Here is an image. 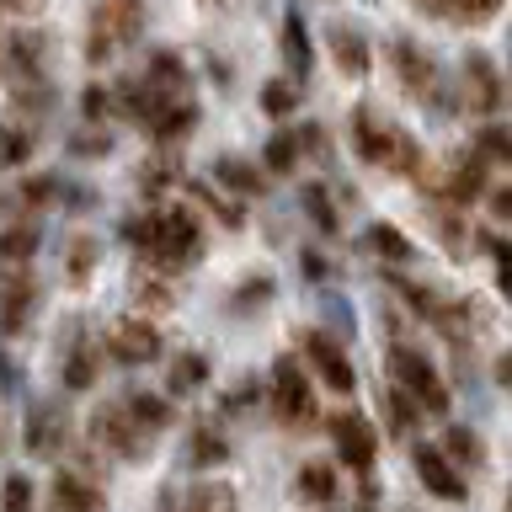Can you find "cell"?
Segmentation results:
<instances>
[{
    "label": "cell",
    "mask_w": 512,
    "mask_h": 512,
    "mask_svg": "<svg viewBox=\"0 0 512 512\" xmlns=\"http://www.w3.org/2000/svg\"><path fill=\"white\" fill-rule=\"evenodd\" d=\"M123 240L144 256V262H155L166 278L192 267L203 251L198 219H192L187 208H155V214H144V219H123Z\"/></svg>",
    "instance_id": "cell-1"
},
{
    "label": "cell",
    "mask_w": 512,
    "mask_h": 512,
    "mask_svg": "<svg viewBox=\"0 0 512 512\" xmlns=\"http://www.w3.org/2000/svg\"><path fill=\"white\" fill-rule=\"evenodd\" d=\"M352 144H358V155L368 160V166H384L395 176H411L416 166H422V150H416L411 134H400V128L379 123L368 107L352 112Z\"/></svg>",
    "instance_id": "cell-2"
},
{
    "label": "cell",
    "mask_w": 512,
    "mask_h": 512,
    "mask_svg": "<svg viewBox=\"0 0 512 512\" xmlns=\"http://www.w3.org/2000/svg\"><path fill=\"white\" fill-rule=\"evenodd\" d=\"M144 32V6L139 0H96L86 22V59L107 64L118 48H128Z\"/></svg>",
    "instance_id": "cell-3"
},
{
    "label": "cell",
    "mask_w": 512,
    "mask_h": 512,
    "mask_svg": "<svg viewBox=\"0 0 512 512\" xmlns=\"http://www.w3.org/2000/svg\"><path fill=\"white\" fill-rule=\"evenodd\" d=\"M390 368H395V379H400V395H411L416 406H427L432 416L448 411V390H443L438 368L427 363V352H416V347H390Z\"/></svg>",
    "instance_id": "cell-4"
},
{
    "label": "cell",
    "mask_w": 512,
    "mask_h": 512,
    "mask_svg": "<svg viewBox=\"0 0 512 512\" xmlns=\"http://www.w3.org/2000/svg\"><path fill=\"white\" fill-rule=\"evenodd\" d=\"M272 411H278V422H288V427L315 422V390H310V379L299 374L294 358H283L272 368Z\"/></svg>",
    "instance_id": "cell-5"
},
{
    "label": "cell",
    "mask_w": 512,
    "mask_h": 512,
    "mask_svg": "<svg viewBox=\"0 0 512 512\" xmlns=\"http://www.w3.org/2000/svg\"><path fill=\"white\" fill-rule=\"evenodd\" d=\"M91 438L118 459H144V448H150V432L128 416V406H102L96 411L91 416Z\"/></svg>",
    "instance_id": "cell-6"
},
{
    "label": "cell",
    "mask_w": 512,
    "mask_h": 512,
    "mask_svg": "<svg viewBox=\"0 0 512 512\" xmlns=\"http://www.w3.org/2000/svg\"><path fill=\"white\" fill-rule=\"evenodd\" d=\"M107 352L118 363L139 368V363H155L160 352H166V342H160V331L144 326V320H118V326L107 331Z\"/></svg>",
    "instance_id": "cell-7"
},
{
    "label": "cell",
    "mask_w": 512,
    "mask_h": 512,
    "mask_svg": "<svg viewBox=\"0 0 512 512\" xmlns=\"http://www.w3.org/2000/svg\"><path fill=\"white\" fill-rule=\"evenodd\" d=\"M331 438H336V454H342V464L347 470H358V475H368V464H374V427L363 422L358 411H342L331 422Z\"/></svg>",
    "instance_id": "cell-8"
},
{
    "label": "cell",
    "mask_w": 512,
    "mask_h": 512,
    "mask_svg": "<svg viewBox=\"0 0 512 512\" xmlns=\"http://www.w3.org/2000/svg\"><path fill=\"white\" fill-rule=\"evenodd\" d=\"M486 160H480L475 150H464V155H454L443 166V182H438V192H443V203H475L480 192H486Z\"/></svg>",
    "instance_id": "cell-9"
},
{
    "label": "cell",
    "mask_w": 512,
    "mask_h": 512,
    "mask_svg": "<svg viewBox=\"0 0 512 512\" xmlns=\"http://www.w3.org/2000/svg\"><path fill=\"white\" fill-rule=\"evenodd\" d=\"M464 102H470V112H480V118L502 112V75H496V64L486 54L464 59Z\"/></svg>",
    "instance_id": "cell-10"
},
{
    "label": "cell",
    "mask_w": 512,
    "mask_h": 512,
    "mask_svg": "<svg viewBox=\"0 0 512 512\" xmlns=\"http://www.w3.org/2000/svg\"><path fill=\"white\" fill-rule=\"evenodd\" d=\"M304 358H310L315 368H320V379L331 384V390H352V363H347V352L336 347V336H326V331H310L304 336Z\"/></svg>",
    "instance_id": "cell-11"
},
{
    "label": "cell",
    "mask_w": 512,
    "mask_h": 512,
    "mask_svg": "<svg viewBox=\"0 0 512 512\" xmlns=\"http://www.w3.org/2000/svg\"><path fill=\"white\" fill-rule=\"evenodd\" d=\"M64 438H70V416H64L59 406H32L27 432H22L27 454H59Z\"/></svg>",
    "instance_id": "cell-12"
},
{
    "label": "cell",
    "mask_w": 512,
    "mask_h": 512,
    "mask_svg": "<svg viewBox=\"0 0 512 512\" xmlns=\"http://www.w3.org/2000/svg\"><path fill=\"white\" fill-rule=\"evenodd\" d=\"M192 123H198V107L187 102V96H160L155 112L144 118V128L160 139V144H171V139H187L192 134Z\"/></svg>",
    "instance_id": "cell-13"
},
{
    "label": "cell",
    "mask_w": 512,
    "mask_h": 512,
    "mask_svg": "<svg viewBox=\"0 0 512 512\" xmlns=\"http://www.w3.org/2000/svg\"><path fill=\"white\" fill-rule=\"evenodd\" d=\"M390 59H395V70H400V80H406L411 96H432V91H438V70H432V59L411 38H395Z\"/></svg>",
    "instance_id": "cell-14"
},
{
    "label": "cell",
    "mask_w": 512,
    "mask_h": 512,
    "mask_svg": "<svg viewBox=\"0 0 512 512\" xmlns=\"http://www.w3.org/2000/svg\"><path fill=\"white\" fill-rule=\"evenodd\" d=\"M416 475H422V486L438 491L443 502H459V496H464V480H459L454 464H448L443 448H416Z\"/></svg>",
    "instance_id": "cell-15"
},
{
    "label": "cell",
    "mask_w": 512,
    "mask_h": 512,
    "mask_svg": "<svg viewBox=\"0 0 512 512\" xmlns=\"http://www.w3.org/2000/svg\"><path fill=\"white\" fill-rule=\"evenodd\" d=\"M43 54H48V38L43 32H11V43H6V64H11V75L22 80H43Z\"/></svg>",
    "instance_id": "cell-16"
},
{
    "label": "cell",
    "mask_w": 512,
    "mask_h": 512,
    "mask_svg": "<svg viewBox=\"0 0 512 512\" xmlns=\"http://www.w3.org/2000/svg\"><path fill=\"white\" fill-rule=\"evenodd\" d=\"M331 59H336V70L342 75H368V38L352 22H331Z\"/></svg>",
    "instance_id": "cell-17"
},
{
    "label": "cell",
    "mask_w": 512,
    "mask_h": 512,
    "mask_svg": "<svg viewBox=\"0 0 512 512\" xmlns=\"http://www.w3.org/2000/svg\"><path fill=\"white\" fill-rule=\"evenodd\" d=\"M32 304H38V283L16 278L11 288H0V331H22L27 315H32Z\"/></svg>",
    "instance_id": "cell-18"
},
{
    "label": "cell",
    "mask_w": 512,
    "mask_h": 512,
    "mask_svg": "<svg viewBox=\"0 0 512 512\" xmlns=\"http://www.w3.org/2000/svg\"><path fill=\"white\" fill-rule=\"evenodd\" d=\"M54 502H59V512H102V491H96V480H80L64 470L54 480Z\"/></svg>",
    "instance_id": "cell-19"
},
{
    "label": "cell",
    "mask_w": 512,
    "mask_h": 512,
    "mask_svg": "<svg viewBox=\"0 0 512 512\" xmlns=\"http://www.w3.org/2000/svg\"><path fill=\"white\" fill-rule=\"evenodd\" d=\"M283 64H288V75H294V80L310 75V32H304L299 11L283 16Z\"/></svg>",
    "instance_id": "cell-20"
},
{
    "label": "cell",
    "mask_w": 512,
    "mask_h": 512,
    "mask_svg": "<svg viewBox=\"0 0 512 512\" xmlns=\"http://www.w3.org/2000/svg\"><path fill=\"white\" fill-rule=\"evenodd\" d=\"M144 86H150L155 96H182V91H187V64L160 48V54L150 59V75H144Z\"/></svg>",
    "instance_id": "cell-21"
},
{
    "label": "cell",
    "mask_w": 512,
    "mask_h": 512,
    "mask_svg": "<svg viewBox=\"0 0 512 512\" xmlns=\"http://www.w3.org/2000/svg\"><path fill=\"white\" fill-rule=\"evenodd\" d=\"M294 491H299L310 507H331V502H336V470H331V464H320V459L304 464L299 480H294Z\"/></svg>",
    "instance_id": "cell-22"
},
{
    "label": "cell",
    "mask_w": 512,
    "mask_h": 512,
    "mask_svg": "<svg viewBox=\"0 0 512 512\" xmlns=\"http://www.w3.org/2000/svg\"><path fill=\"white\" fill-rule=\"evenodd\" d=\"M208 384V358L203 352H182V358H171L166 368V390L171 395H192V390H203Z\"/></svg>",
    "instance_id": "cell-23"
},
{
    "label": "cell",
    "mask_w": 512,
    "mask_h": 512,
    "mask_svg": "<svg viewBox=\"0 0 512 512\" xmlns=\"http://www.w3.org/2000/svg\"><path fill=\"white\" fill-rule=\"evenodd\" d=\"M214 176H219L224 187H235L240 198H256V192H262V171H256V166H246V160H235V155L214 160Z\"/></svg>",
    "instance_id": "cell-24"
},
{
    "label": "cell",
    "mask_w": 512,
    "mask_h": 512,
    "mask_svg": "<svg viewBox=\"0 0 512 512\" xmlns=\"http://www.w3.org/2000/svg\"><path fill=\"white\" fill-rule=\"evenodd\" d=\"M363 240H368V251H374L379 262H395V267H400V262H411V240L400 235L395 224H374V230H368Z\"/></svg>",
    "instance_id": "cell-25"
},
{
    "label": "cell",
    "mask_w": 512,
    "mask_h": 512,
    "mask_svg": "<svg viewBox=\"0 0 512 512\" xmlns=\"http://www.w3.org/2000/svg\"><path fill=\"white\" fill-rule=\"evenodd\" d=\"M224 459H230V443H224V432H214V427H198V432H192V443H187V464L208 470V464H224Z\"/></svg>",
    "instance_id": "cell-26"
},
{
    "label": "cell",
    "mask_w": 512,
    "mask_h": 512,
    "mask_svg": "<svg viewBox=\"0 0 512 512\" xmlns=\"http://www.w3.org/2000/svg\"><path fill=\"white\" fill-rule=\"evenodd\" d=\"M96 384V347L75 342L70 358H64V390H91Z\"/></svg>",
    "instance_id": "cell-27"
},
{
    "label": "cell",
    "mask_w": 512,
    "mask_h": 512,
    "mask_svg": "<svg viewBox=\"0 0 512 512\" xmlns=\"http://www.w3.org/2000/svg\"><path fill=\"white\" fill-rule=\"evenodd\" d=\"M438 11L464 22V27H480V22H491V16L502 11V0H438Z\"/></svg>",
    "instance_id": "cell-28"
},
{
    "label": "cell",
    "mask_w": 512,
    "mask_h": 512,
    "mask_svg": "<svg viewBox=\"0 0 512 512\" xmlns=\"http://www.w3.org/2000/svg\"><path fill=\"white\" fill-rule=\"evenodd\" d=\"M128 416H134L144 432H160V427L171 422V406L160 395H128Z\"/></svg>",
    "instance_id": "cell-29"
},
{
    "label": "cell",
    "mask_w": 512,
    "mask_h": 512,
    "mask_svg": "<svg viewBox=\"0 0 512 512\" xmlns=\"http://www.w3.org/2000/svg\"><path fill=\"white\" fill-rule=\"evenodd\" d=\"M475 155L486 160V166H502V160H512V139H507V128L502 123H486L475 134Z\"/></svg>",
    "instance_id": "cell-30"
},
{
    "label": "cell",
    "mask_w": 512,
    "mask_h": 512,
    "mask_svg": "<svg viewBox=\"0 0 512 512\" xmlns=\"http://www.w3.org/2000/svg\"><path fill=\"white\" fill-rule=\"evenodd\" d=\"M443 448L454 454L448 464H480V459H486V443H480V432H470V427H448Z\"/></svg>",
    "instance_id": "cell-31"
},
{
    "label": "cell",
    "mask_w": 512,
    "mask_h": 512,
    "mask_svg": "<svg viewBox=\"0 0 512 512\" xmlns=\"http://www.w3.org/2000/svg\"><path fill=\"white\" fill-rule=\"evenodd\" d=\"M262 160H267V171L272 176H283V171H294V160H299V134H272L267 139V150H262Z\"/></svg>",
    "instance_id": "cell-32"
},
{
    "label": "cell",
    "mask_w": 512,
    "mask_h": 512,
    "mask_svg": "<svg viewBox=\"0 0 512 512\" xmlns=\"http://www.w3.org/2000/svg\"><path fill=\"white\" fill-rule=\"evenodd\" d=\"M32 251H38V230H32V224L0 230V262H27Z\"/></svg>",
    "instance_id": "cell-33"
},
{
    "label": "cell",
    "mask_w": 512,
    "mask_h": 512,
    "mask_svg": "<svg viewBox=\"0 0 512 512\" xmlns=\"http://www.w3.org/2000/svg\"><path fill=\"white\" fill-rule=\"evenodd\" d=\"M182 512H240V507H235V491L230 486H198V491L187 496Z\"/></svg>",
    "instance_id": "cell-34"
},
{
    "label": "cell",
    "mask_w": 512,
    "mask_h": 512,
    "mask_svg": "<svg viewBox=\"0 0 512 512\" xmlns=\"http://www.w3.org/2000/svg\"><path fill=\"white\" fill-rule=\"evenodd\" d=\"M262 107L272 112V118H288V112L299 107V86H294V80H267V86H262Z\"/></svg>",
    "instance_id": "cell-35"
},
{
    "label": "cell",
    "mask_w": 512,
    "mask_h": 512,
    "mask_svg": "<svg viewBox=\"0 0 512 512\" xmlns=\"http://www.w3.org/2000/svg\"><path fill=\"white\" fill-rule=\"evenodd\" d=\"M32 160V128H0V166Z\"/></svg>",
    "instance_id": "cell-36"
},
{
    "label": "cell",
    "mask_w": 512,
    "mask_h": 512,
    "mask_svg": "<svg viewBox=\"0 0 512 512\" xmlns=\"http://www.w3.org/2000/svg\"><path fill=\"white\" fill-rule=\"evenodd\" d=\"M304 214H310L315 219V230H336V208H331V198H326V187H320V182H310V187H304Z\"/></svg>",
    "instance_id": "cell-37"
},
{
    "label": "cell",
    "mask_w": 512,
    "mask_h": 512,
    "mask_svg": "<svg viewBox=\"0 0 512 512\" xmlns=\"http://www.w3.org/2000/svg\"><path fill=\"white\" fill-rule=\"evenodd\" d=\"M390 427L395 432H411L416 427V400L400 395V390H390Z\"/></svg>",
    "instance_id": "cell-38"
},
{
    "label": "cell",
    "mask_w": 512,
    "mask_h": 512,
    "mask_svg": "<svg viewBox=\"0 0 512 512\" xmlns=\"http://www.w3.org/2000/svg\"><path fill=\"white\" fill-rule=\"evenodd\" d=\"M6 512H32V480L27 475L6 480Z\"/></svg>",
    "instance_id": "cell-39"
},
{
    "label": "cell",
    "mask_w": 512,
    "mask_h": 512,
    "mask_svg": "<svg viewBox=\"0 0 512 512\" xmlns=\"http://www.w3.org/2000/svg\"><path fill=\"white\" fill-rule=\"evenodd\" d=\"M96 267V246L91 240H75V251H70V278H80V272H91Z\"/></svg>",
    "instance_id": "cell-40"
},
{
    "label": "cell",
    "mask_w": 512,
    "mask_h": 512,
    "mask_svg": "<svg viewBox=\"0 0 512 512\" xmlns=\"http://www.w3.org/2000/svg\"><path fill=\"white\" fill-rule=\"evenodd\" d=\"M80 112L96 123V118H107V91L102 86H86V96H80Z\"/></svg>",
    "instance_id": "cell-41"
},
{
    "label": "cell",
    "mask_w": 512,
    "mask_h": 512,
    "mask_svg": "<svg viewBox=\"0 0 512 512\" xmlns=\"http://www.w3.org/2000/svg\"><path fill=\"white\" fill-rule=\"evenodd\" d=\"M70 150L75 155H107V134H75Z\"/></svg>",
    "instance_id": "cell-42"
},
{
    "label": "cell",
    "mask_w": 512,
    "mask_h": 512,
    "mask_svg": "<svg viewBox=\"0 0 512 512\" xmlns=\"http://www.w3.org/2000/svg\"><path fill=\"white\" fill-rule=\"evenodd\" d=\"M267 294H272V283L256 278V283H246V294L235 299V310H246V304H267Z\"/></svg>",
    "instance_id": "cell-43"
},
{
    "label": "cell",
    "mask_w": 512,
    "mask_h": 512,
    "mask_svg": "<svg viewBox=\"0 0 512 512\" xmlns=\"http://www.w3.org/2000/svg\"><path fill=\"white\" fill-rule=\"evenodd\" d=\"M139 299L144 304H171V294H166V283H160V278H139Z\"/></svg>",
    "instance_id": "cell-44"
},
{
    "label": "cell",
    "mask_w": 512,
    "mask_h": 512,
    "mask_svg": "<svg viewBox=\"0 0 512 512\" xmlns=\"http://www.w3.org/2000/svg\"><path fill=\"white\" fill-rule=\"evenodd\" d=\"M22 198H27L32 208H38V203H48V198H54V182H27V187H22Z\"/></svg>",
    "instance_id": "cell-45"
},
{
    "label": "cell",
    "mask_w": 512,
    "mask_h": 512,
    "mask_svg": "<svg viewBox=\"0 0 512 512\" xmlns=\"http://www.w3.org/2000/svg\"><path fill=\"white\" fill-rule=\"evenodd\" d=\"M43 6H48V0H0V11H11V16H32Z\"/></svg>",
    "instance_id": "cell-46"
},
{
    "label": "cell",
    "mask_w": 512,
    "mask_h": 512,
    "mask_svg": "<svg viewBox=\"0 0 512 512\" xmlns=\"http://www.w3.org/2000/svg\"><path fill=\"white\" fill-rule=\"evenodd\" d=\"M491 214H496V219H507V214H512V192H507V187H496V192H491Z\"/></svg>",
    "instance_id": "cell-47"
},
{
    "label": "cell",
    "mask_w": 512,
    "mask_h": 512,
    "mask_svg": "<svg viewBox=\"0 0 512 512\" xmlns=\"http://www.w3.org/2000/svg\"><path fill=\"white\" fill-rule=\"evenodd\" d=\"M0 443H6V438H0Z\"/></svg>",
    "instance_id": "cell-48"
}]
</instances>
